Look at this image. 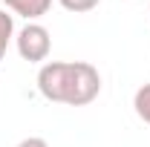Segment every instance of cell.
<instances>
[{"label": "cell", "instance_id": "cell-1", "mask_svg": "<svg viewBox=\"0 0 150 147\" xmlns=\"http://www.w3.org/2000/svg\"><path fill=\"white\" fill-rule=\"evenodd\" d=\"M69 78H72V61H49L38 72V90L46 101L67 104L69 95Z\"/></svg>", "mask_w": 150, "mask_h": 147}, {"label": "cell", "instance_id": "cell-2", "mask_svg": "<svg viewBox=\"0 0 150 147\" xmlns=\"http://www.w3.org/2000/svg\"><path fill=\"white\" fill-rule=\"evenodd\" d=\"M101 92V75L93 64L87 61H72V78H69V95L67 104L69 107H84L98 98Z\"/></svg>", "mask_w": 150, "mask_h": 147}, {"label": "cell", "instance_id": "cell-3", "mask_svg": "<svg viewBox=\"0 0 150 147\" xmlns=\"http://www.w3.org/2000/svg\"><path fill=\"white\" fill-rule=\"evenodd\" d=\"M15 46H18V55L23 61L40 64V61H46L49 52H52V35L40 23H26L18 35H15Z\"/></svg>", "mask_w": 150, "mask_h": 147}, {"label": "cell", "instance_id": "cell-4", "mask_svg": "<svg viewBox=\"0 0 150 147\" xmlns=\"http://www.w3.org/2000/svg\"><path fill=\"white\" fill-rule=\"evenodd\" d=\"M3 3H6V9L12 15H20L29 23H35L38 18H43L52 9V0H3Z\"/></svg>", "mask_w": 150, "mask_h": 147}, {"label": "cell", "instance_id": "cell-5", "mask_svg": "<svg viewBox=\"0 0 150 147\" xmlns=\"http://www.w3.org/2000/svg\"><path fill=\"white\" fill-rule=\"evenodd\" d=\"M12 37H15V15L0 9V61L6 58V49H9Z\"/></svg>", "mask_w": 150, "mask_h": 147}, {"label": "cell", "instance_id": "cell-6", "mask_svg": "<svg viewBox=\"0 0 150 147\" xmlns=\"http://www.w3.org/2000/svg\"><path fill=\"white\" fill-rule=\"evenodd\" d=\"M133 107H136V115H139L144 124H150V84H144V87L136 90V95H133Z\"/></svg>", "mask_w": 150, "mask_h": 147}, {"label": "cell", "instance_id": "cell-7", "mask_svg": "<svg viewBox=\"0 0 150 147\" xmlns=\"http://www.w3.org/2000/svg\"><path fill=\"white\" fill-rule=\"evenodd\" d=\"M58 3H61L67 12H72V15H84V12H93L101 0H58Z\"/></svg>", "mask_w": 150, "mask_h": 147}, {"label": "cell", "instance_id": "cell-8", "mask_svg": "<svg viewBox=\"0 0 150 147\" xmlns=\"http://www.w3.org/2000/svg\"><path fill=\"white\" fill-rule=\"evenodd\" d=\"M18 147H49V144H46V139H40V136H29V139H23Z\"/></svg>", "mask_w": 150, "mask_h": 147}]
</instances>
